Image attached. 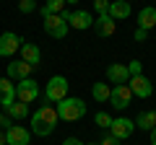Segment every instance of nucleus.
<instances>
[{
  "label": "nucleus",
  "instance_id": "f257e3e1",
  "mask_svg": "<svg viewBox=\"0 0 156 145\" xmlns=\"http://www.w3.org/2000/svg\"><path fill=\"white\" fill-rule=\"evenodd\" d=\"M57 109L52 104H42L37 109V112L31 114V135H37V137H47V135L55 132L57 127Z\"/></svg>",
  "mask_w": 156,
  "mask_h": 145
},
{
  "label": "nucleus",
  "instance_id": "f03ea898",
  "mask_svg": "<svg viewBox=\"0 0 156 145\" xmlns=\"http://www.w3.org/2000/svg\"><path fill=\"white\" fill-rule=\"evenodd\" d=\"M86 114V104L81 99H62L57 101V117L65 119V122H76V119H81Z\"/></svg>",
  "mask_w": 156,
  "mask_h": 145
},
{
  "label": "nucleus",
  "instance_id": "7ed1b4c3",
  "mask_svg": "<svg viewBox=\"0 0 156 145\" xmlns=\"http://www.w3.org/2000/svg\"><path fill=\"white\" fill-rule=\"evenodd\" d=\"M65 96H68V80L62 78V75L50 78V83L44 86V99L52 101V104H57V101H62Z\"/></svg>",
  "mask_w": 156,
  "mask_h": 145
},
{
  "label": "nucleus",
  "instance_id": "20e7f679",
  "mask_svg": "<svg viewBox=\"0 0 156 145\" xmlns=\"http://www.w3.org/2000/svg\"><path fill=\"white\" fill-rule=\"evenodd\" d=\"M39 99V86L37 80L31 78H23L16 83V101H23V104H34Z\"/></svg>",
  "mask_w": 156,
  "mask_h": 145
},
{
  "label": "nucleus",
  "instance_id": "39448f33",
  "mask_svg": "<svg viewBox=\"0 0 156 145\" xmlns=\"http://www.w3.org/2000/svg\"><path fill=\"white\" fill-rule=\"evenodd\" d=\"M68 21L65 18L60 16V13H50V16H44V31L50 34L52 39H62V36H65L68 34Z\"/></svg>",
  "mask_w": 156,
  "mask_h": 145
},
{
  "label": "nucleus",
  "instance_id": "423d86ee",
  "mask_svg": "<svg viewBox=\"0 0 156 145\" xmlns=\"http://www.w3.org/2000/svg\"><path fill=\"white\" fill-rule=\"evenodd\" d=\"M130 101H133V91H130V86H128V83L115 86V88H112V93H109V104L115 106L117 112H120V109H128Z\"/></svg>",
  "mask_w": 156,
  "mask_h": 145
},
{
  "label": "nucleus",
  "instance_id": "0eeeda50",
  "mask_svg": "<svg viewBox=\"0 0 156 145\" xmlns=\"http://www.w3.org/2000/svg\"><path fill=\"white\" fill-rule=\"evenodd\" d=\"M21 44H23V39L18 36V34L5 31L3 36H0V57H11V55H16V52L21 49Z\"/></svg>",
  "mask_w": 156,
  "mask_h": 145
},
{
  "label": "nucleus",
  "instance_id": "6e6552de",
  "mask_svg": "<svg viewBox=\"0 0 156 145\" xmlns=\"http://www.w3.org/2000/svg\"><path fill=\"white\" fill-rule=\"evenodd\" d=\"M29 140H31V130L21 127V124H11L5 130V143L8 145H29Z\"/></svg>",
  "mask_w": 156,
  "mask_h": 145
},
{
  "label": "nucleus",
  "instance_id": "1a4fd4ad",
  "mask_svg": "<svg viewBox=\"0 0 156 145\" xmlns=\"http://www.w3.org/2000/svg\"><path fill=\"white\" fill-rule=\"evenodd\" d=\"M133 130H135V122H133V119H128V117H117V119H112L109 135H115V137L125 140V137H130V135H133Z\"/></svg>",
  "mask_w": 156,
  "mask_h": 145
},
{
  "label": "nucleus",
  "instance_id": "9d476101",
  "mask_svg": "<svg viewBox=\"0 0 156 145\" xmlns=\"http://www.w3.org/2000/svg\"><path fill=\"white\" fill-rule=\"evenodd\" d=\"M130 91H133V96H140V99H148L151 93H154V86H151L148 78H143V75H133V78L128 80Z\"/></svg>",
  "mask_w": 156,
  "mask_h": 145
},
{
  "label": "nucleus",
  "instance_id": "9b49d317",
  "mask_svg": "<svg viewBox=\"0 0 156 145\" xmlns=\"http://www.w3.org/2000/svg\"><path fill=\"white\" fill-rule=\"evenodd\" d=\"M107 80L115 86H122L130 80V72H128V65H120V62H115V65L107 67Z\"/></svg>",
  "mask_w": 156,
  "mask_h": 145
},
{
  "label": "nucleus",
  "instance_id": "f8f14e48",
  "mask_svg": "<svg viewBox=\"0 0 156 145\" xmlns=\"http://www.w3.org/2000/svg\"><path fill=\"white\" fill-rule=\"evenodd\" d=\"M68 26L78 29V31H83V29H91V26H94V18H91L89 11H73L70 18H68Z\"/></svg>",
  "mask_w": 156,
  "mask_h": 145
},
{
  "label": "nucleus",
  "instance_id": "ddd939ff",
  "mask_svg": "<svg viewBox=\"0 0 156 145\" xmlns=\"http://www.w3.org/2000/svg\"><path fill=\"white\" fill-rule=\"evenodd\" d=\"M115 29H117V21H112L107 13H101V16L94 21V31H96V36H104V39H107V36H112V34H115Z\"/></svg>",
  "mask_w": 156,
  "mask_h": 145
},
{
  "label": "nucleus",
  "instance_id": "4468645a",
  "mask_svg": "<svg viewBox=\"0 0 156 145\" xmlns=\"http://www.w3.org/2000/svg\"><path fill=\"white\" fill-rule=\"evenodd\" d=\"M107 16H109L112 21H122V18H128L130 16V3H128V0H112Z\"/></svg>",
  "mask_w": 156,
  "mask_h": 145
},
{
  "label": "nucleus",
  "instance_id": "2eb2a0df",
  "mask_svg": "<svg viewBox=\"0 0 156 145\" xmlns=\"http://www.w3.org/2000/svg\"><path fill=\"white\" fill-rule=\"evenodd\" d=\"M13 101H16V83L11 78H0V104H3V109Z\"/></svg>",
  "mask_w": 156,
  "mask_h": 145
},
{
  "label": "nucleus",
  "instance_id": "dca6fc26",
  "mask_svg": "<svg viewBox=\"0 0 156 145\" xmlns=\"http://www.w3.org/2000/svg\"><path fill=\"white\" fill-rule=\"evenodd\" d=\"M31 70L34 67L29 65V62H23V60H18V62H8V78H16V80H23V78H29L31 75Z\"/></svg>",
  "mask_w": 156,
  "mask_h": 145
},
{
  "label": "nucleus",
  "instance_id": "f3484780",
  "mask_svg": "<svg viewBox=\"0 0 156 145\" xmlns=\"http://www.w3.org/2000/svg\"><path fill=\"white\" fill-rule=\"evenodd\" d=\"M18 52H21V60H23V62H29L31 67H37V65H39V60H42V55H39V47H37V44H31V42H23Z\"/></svg>",
  "mask_w": 156,
  "mask_h": 145
},
{
  "label": "nucleus",
  "instance_id": "a211bd4d",
  "mask_svg": "<svg viewBox=\"0 0 156 145\" xmlns=\"http://www.w3.org/2000/svg\"><path fill=\"white\" fill-rule=\"evenodd\" d=\"M154 26H156V8H154V5L140 8V13H138V29H146V31H151Z\"/></svg>",
  "mask_w": 156,
  "mask_h": 145
},
{
  "label": "nucleus",
  "instance_id": "6ab92c4d",
  "mask_svg": "<svg viewBox=\"0 0 156 145\" xmlns=\"http://www.w3.org/2000/svg\"><path fill=\"white\" fill-rule=\"evenodd\" d=\"M5 112H8V117L16 122V119L29 117V104H23V101H13V104H8V106H5Z\"/></svg>",
  "mask_w": 156,
  "mask_h": 145
},
{
  "label": "nucleus",
  "instance_id": "aec40b11",
  "mask_svg": "<svg viewBox=\"0 0 156 145\" xmlns=\"http://www.w3.org/2000/svg\"><path fill=\"white\" fill-rule=\"evenodd\" d=\"M135 127H140V130H154L156 127V112H140L138 117H135Z\"/></svg>",
  "mask_w": 156,
  "mask_h": 145
},
{
  "label": "nucleus",
  "instance_id": "412c9836",
  "mask_svg": "<svg viewBox=\"0 0 156 145\" xmlns=\"http://www.w3.org/2000/svg\"><path fill=\"white\" fill-rule=\"evenodd\" d=\"M65 11V0H47L44 5L39 8V13H42V18L50 16V13H62Z\"/></svg>",
  "mask_w": 156,
  "mask_h": 145
},
{
  "label": "nucleus",
  "instance_id": "4be33fe9",
  "mask_svg": "<svg viewBox=\"0 0 156 145\" xmlns=\"http://www.w3.org/2000/svg\"><path fill=\"white\" fill-rule=\"evenodd\" d=\"M109 93H112V88L107 83H94V88H91V96H94L96 101H109Z\"/></svg>",
  "mask_w": 156,
  "mask_h": 145
},
{
  "label": "nucleus",
  "instance_id": "5701e85b",
  "mask_svg": "<svg viewBox=\"0 0 156 145\" xmlns=\"http://www.w3.org/2000/svg\"><path fill=\"white\" fill-rule=\"evenodd\" d=\"M94 122L99 124V127H104V130H109V127H112V117H109V114H107V112H96Z\"/></svg>",
  "mask_w": 156,
  "mask_h": 145
},
{
  "label": "nucleus",
  "instance_id": "b1692460",
  "mask_svg": "<svg viewBox=\"0 0 156 145\" xmlns=\"http://www.w3.org/2000/svg\"><path fill=\"white\" fill-rule=\"evenodd\" d=\"M128 72H130V78H133V75H143V62L140 60H130L128 62Z\"/></svg>",
  "mask_w": 156,
  "mask_h": 145
},
{
  "label": "nucleus",
  "instance_id": "393cba45",
  "mask_svg": "<svg viewBox=\"0 0 156 145\" xmlns=\"http://www.w3.org/2000/svg\"><path fill=\"white\" fill-rule=\"evenodd\" d=\"M34 8H37L34 0H21V3H18V11H21V13H31Z\"/></svg>",
  "mask_w": 156,
  "mask_h": 145
},
{
  "label": "nucleus",
  "instance_id": "a878e982",
  "mask_svg": "<svg viewBox=\"0 0 156 145\" xmlns=\"http://www.w3.org/2000/svg\"><path fill=\"white\" fill-rule=\"evenodd\" d=\"M94 11L99 13V16L107 13V11H109V0H94Z\"/></svg>",
  "mask_w": 156,
  "mask_h": 145
},
{
  "label": "nucleus",
  "instance_id": "bb28decb",
  "mask_svg": "<svg viewBox=\"0 0 156 145\" xmlns=\"http://www.w3.org/2000/svg\"><path fill=\"white\" fill-rule=\"evenodd\" d=\"M120 143H122V140L115 137V135H104V140H101L99 145H120Z\"/></svg>",
  "mask_w": 156,
  "mask_h": 145
},
{
  "label": "nucleus",
  "instance_id": "cd10ccee",
  "mask_svg": "<svg viewBox=\"0 0 156 145\" xmlns=\"http://www.w3.org/2000/svg\"><path fill=\"white\" fill-rule=\"evenodd\" d=\"M135 42H146V36H148V31H146V29H135Z\"/></svg>",
  "mask_w": 156,
  "mask_h": 145
},
{
  "label": "nucleus",
  "instance_id": "c85d7f7f",
  "mask_svg": "<svg viewBox=\"0 0 156 145\" xmlns=\"http://www.w3.org/2000/svg\"><path fill=\"white\" fill-rule=\"evenodd\" d=\"M62 145H86V143H81V140H78V137H68V140H65V143H62Z\"/></svg>",
  "mask_w": 156,
  "mask_h": 145
},
{
  "label": "nucleus",
  "instance_id": "c756f323",
  "mask_svg": "<svg viewBox=\"0 0 156 145\" xmlns=\"http://www.w3.org/2000/svg\"><path fill=\"white\" fill-rule=\"evenodd\" d=\"M151 145H156V127L151 130Z\"/></svg>",
  "mask_w": 156,
  "mask_h": 145
},
{
  "label": "nucleus",
  "instance_id": "7c9ffc66",
  "mask_svg": "<svg viewBox=\"0 0 156 145\" xmlns=\"http://www.w3.org/2000/svg\"><path fill=\"white\" fill-rule=\"evenodd\" d=\"M0 145H8V143H5V135H3V132H0Z\"/></svg>",
  "mask_w": 156,
  "mask_h": 145
},
{
  "label": "nucleus",
  "instance_id": "2f4dec72",
  "mask_svg": "<svg viewBox=\"0 0 156 145\" xmlns=\"http://www.w3.org/2000/svg\"><path fill=\"white\" fill-rule=\"evenodd\" d=\"M65 3H70V5H76V3H78V0H65Z\"/></svg>",
  "mask_w": 156,
  "mask_h": 145
},
{
  "label": "nucleus",
  "instance_id": "473e14b6",
  "mask_svg": "<svg viewBox=\"0 0 156 145\" xmlns=\"http://www.w3.org/2000/svg\"><path fill=\"white\" fill-rule=\"evenodd\" d=\"M3 119H5V117H3V114H0V127H3Z\"/></svg>",
  "mask_w": 156,
  "mask_h": 145
},
{
  "label": "nucleus",
  "instance_id": "72a5a7b5",
  "mask_svg": "<svg viewBox=\"0 0 156 145\" xmlns=\"http://www.w3.org/2000/svg\"><path fill=\"white\" fill-rule=\"evenodd\" d=\"M89 145H99V143H89Z\"/></svg>",
  "mask_w": 156,
  "mask_h": 145
}]
</instances>
